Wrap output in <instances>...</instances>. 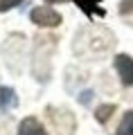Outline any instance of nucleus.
Here are the masks:
<instances>
[{
  "mask_svg": "<svg viewBox=\"0 0 133 135\" xmlns=\"http://www.w3.org/2000/svg\"><path fill=\"white\" fill-rule=\"evenodd\" d=\"M23 0H0V11H9L11 7H16V5H20Z\"/></svg>",
  "mask_w": 133,
  "mask_h": 135,
  "instance_id": "nucleus-8",
  "label": "nucleus"
},
{
  "mask_svg": "<svg viewBox=\"0 0 133 135\" xmlns=\"http://www.w3.org/2000/svg\"><path fill=\"white\" fill-rule=\"evenodd\" d=\"M120 14H133V0H122V5H120Z\"/></svg>",
  "mask_w": 133,
  "mask_h": 135,
  "instance_id": "nucleus-9",
  "label": "nucleus"
},
{
  "mask_svg": "<svg viewBox=\"0 0 133 135\" xmlns=\"http://www.w3.org/2000/svg\"><path fill=\"white\" fill-rule=\"evenodd\" d=\"M45 2H61V0H45Z\"/></svg>",
  "mask_w": 133,
  "mask_h": 135,
  "instance_id": "nucleus-10",
  "label": "nucleus"
},
{
  "mask_svg": "<svg viewBox=\"0 0 133 135\" xmlns=\"http://www.w3.org/2000/svg\"><path fill=\"white\" fill-rule=\"evenodd\" d=\"M72 2H77V5H79V7H81V9H84L88 16H93V14L104 16V9H102V7H97V5H99L97 0H72Z\"/></svg>",
  "mask_w": 133,
  "mask_h": 135,
  "instance_id": "nucleus-5",
  "label": "nucleus"
},
{
  "mask_svg": "<svg viewBox=\"0 0 133 135\" xmlns=\"http://www.w3.org/2000/svg\"><path fill=\"white\" fill-rule=\"evenodd\" d=\"M115 70H117L120 81L124 86H133V59L129 54H117L115 56Z\"/></svg>",
  "mask_w": 133,
  "mask_h": 135,
  "instance_id": "nucleus-2",
  "label": "nucleus"
},
{
  "mask_svg": "<svg viewBox=\"0 0 133 135\" xmlns=\"http://www.w3.org/2000/svg\"><path fill=\"white\" fill-rule=\"evenodd\" d=\"M18 135H48V131L43 128V124L34 117H27V119L20 122L18 126Z\"/></svg>",
  "mask_w": 133,
  "mask_h": 135,
  "instance_id": "nucleus-3",
  "label": "nucleus"
},
{
  "mask_svg": "<svg viewBox=\"0 0 133 135\" xmlns=\"http://www.w3.org/2000/svg\"><path fill=\"white\" fill-rule=\"evenodd\" d=\"M29 18H32V23L41 25V27H57L61 23V16L52 7H36L29 11Z\"/></svg>",
  "mask_w": 133,
  "mask_h": 135,
  "instance_id": "nucleus-1",
  "label": "nucleus"
},
{
  "mask_svg": "<svg viewBox=\"0 0 133 135\" xmlns=\"http://www.w3.org/2000/svg\"><path fill=\"white\" fill-rule=\"evenodd\" d=\"M115 135H133V110L124 113L122 122H120V128Z\"/></svg>",
  "mask_w": 133,
  "mask_h": 135,
  "instance_id": "nucleus-6",
  "label": "nucleus"
},
{
  "mask_svg": "<svg viewBox=\"0 0 133 135\" xmlns=\"http://www.w3.org/2000/svg\"><path fill=\"white\" fill-rule=\"evenodd\" d=\"M16 104H18L16 92L11 90V88L2 86V88H0V110H9V108H14Z\"/></svg>",
  "mask_w": 133,
  "mask_h": 135,
  "instance_id": "nucleus-4",
  "label": "nucleus"
},
{
  "mask_svg": "<svg viewBox=\"0 0 133 135\" xmlns=\"http://www.w3.org/2000/svg\"><path fill=\"white\" fill-rule=\"evenodd\" d=\"M115 110V108L113 106H99V108H97V122H106V119H108V117H111V113H113Z\"/></svg>",
  "mask_w": 133,
  "mask_h": 135,
  "instance_id": "nucleus-7",
  "label": "nucleus"
}]
</instances>
